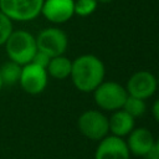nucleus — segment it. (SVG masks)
Here are the masks:
<instances>
[{
  "label": "nucleus",
  "mask_w": 159,
  "mask_h": 159,
  "mask_svg": "<svg viewBox=\"0 0 159 159\" xmlns=\"http://www.w3.org/2000/svg\"><path fill=\"white\" fill-rule=\"evenodd\" d=\"M125 89L129 96L145 101L154 96L158 89L157 77L149 71H138L129 77L125 84Z\"/></svg>",
  "instance_id": "6e6552de"
},
{
  "label": "nucleus",
  "mask_w": 159,
  "mask_h": 159,
  "mask_svg": "<svg viewBox=\"0 0 159 159\" xmlns=\"http://www.w3.org/2000/svg\"><path fill=\"white\" fill-rule=\"evenodd\" d=\"M113 0H97V2L98 4H109V2H112Z\"/></svg>",
  "instance_id": "412c9836"
},
{
  "label": "nucleus",
  "mask_w": 159,
  "mask_h": 159,
  "mask_svg": "<svg viewBox=\"0 0 159 159\" xmlns=\"http://www.w3.org/2000/svg\"><path fill=\"white\" fill-rule=\"evenodd\" d=\"M98 7L97 0H75V15L87 17Z\"/></svg>",
  "instance_id": "dca6fc26"
},
{
  "label": "nucleus",
  "mask_w": 159,
  "mask_h": 159,
  "mask_svg": "<svg viewBox=\"0 0 159 159\" xmlns=\"http://www.w3.org/2000/svg\"><path fill=\"white\" fill-rule=\"evenodd\" d=\"M37 50L45 52L51 58L65 55L68 47V37L63 30L56 26L42 29L36 36Z\"/></svg>",
  "instance_id": "423d86ee"
},
{
  "label": "nucleus",
  "mask_w": 159,
  "mask_h": 159,
  "mask_svg": "<svg viewBox=\"0 0 159 159\" xmlns=\"http://www.w3.org/2000/svg\"><path fill=\"white\" fill-rule=\"evenodd\" d=\"M41 15L51 24H65L75 15V0H43Z\"/></svg>",
  "instance_id": "1a4fd4ad"
},
{
  "label": "nucleus",
  "mask_w": 159,
  "mask_h": 159,
  "mask_svg": "<svg viewBox=\"0 0 159 159\" xmlns=\"http://www.w3.org/2000/svg\"><path fill=\"white\" fill-rule=\"evenodd\" d=\"M21 67L20 65L12 62V61H6L0 66V75L4 86H14L19 83L20 75H21Z\"/></svg>",
  "instance_id": "4468645a"
},
{
  "label": "nucleus",
  "mask_w": 159,
  "mask_h": 159,
  "mask_svg": "<svg viewBox=\"0 0 159 159\" xmlns=\"http://www.w3.org/2000/svg\"><path fill=\"white\" fill-rule=\"evenodd\" d=\"M155 148L158 149V152H159V137L155 139Z\"/></svg>",
  "instance_id": "4be33fe9"
},
{
  "label": "nucleus",
  "mask_w": 159,
  "mask_h": 159,
  "mask_svg": "<svg viewBox=\"0 0 159 159\" xmlns=\"http://www.w3.org/2000/svg\"><path fill=\"white\" fill-rule=\"evenodd\" d=\"M43 0H0V11L12 22H29L41 15Z\"/></svg>",
  "instance_id": "20e7f679"
},
{
  "label": "nucleus",
  "mask_w": 159,
  "mask_h": 159,
  "mask_svg": "<svg viewBox=\"0 0 159 159\" xmlns=\"http://www.w3.org/2000/svg\"><path fill=\"white\" fill-rule=\"evenodd\" d=\"M80 133L87 139L99 142L109 134L108 117L97 109L84 111L77 120Z\"/></svg>",
  "instance_id": "39448f33"
},
{
  "label": "nucleus",
  "mask_w": 159,
  "mask_h": 159,
  "mask_svg": "<svg viewBox=\"0 0 159 159\" xmlns=\"http://www.w3.org/2000/svg\"><path fill=\"white\" fill-rule=\"evenodd\" d=\"M104 63L99 57L94 55H81L72 61L70 77L73 86L80 92L92 93L104 81Z\"/></svg>",
  "instance_id": "f257e3e1"
},
{
  "label": "nucleus",
  "mask_w": 159,
  "mask_h": 159,
  "mask_svg": "<svg viewBox=\"0 0 159 159\" xmlns=\"http://www.w3.org/2000/svg\"><path fill=\"white\" fill-rule=\"evenodd\" d=\"M50 60H51V57H50L48 55H46L45 52H42V51H39V50H37L31 62H34V63H36V65H39V66H41V67L46 68V67H47V65H48V62H50Z\"/></svg>",
  "instance_id": "a211bd4d"
},
{
  "label": "nucleus",
  "mask_w": 159,
  "mask_h": 159,
  "mask_svg": "<svg viewBox=\"0 0 159 159\" xmlns=\"http://www.w3.org/2000/svg\"><path fill=\"white\" fill-rule=\"evenodd\" d=\"M143 158H144V159H159V152H158V149L155 148V145H154V148H153L149 153H147Z\"/></svg>",
  "instance_id": "aec40b11"
},
{
  "label": "nucleus",
  "mask_w": 159,
  "mask_h": 159,
  "mask_svg": "<svg viewBox=\"0 0 159 159\" xmlns=\"http://www.w3.org/2000/svg\"><path fill=\"white\" fill-rule=\"evenodd\" d=\"M152 114H153V117H154V119L159 123V98L153 103V106H152Z\"/></svg>",
  "instance_id": "6ab92c4d"
},
{
  "label": "nucleus",
  "mask_w": 159,
  "mask_h": 159,
  "mask_svg": "<svg viewBox=\"0 0 159 159\" xmlns=\"http://www.w3.org/2000/svg\"><path fill=\"white\" fill-rule=\"evenodd\" d=\"M14 31V22L0 11V47L5 45L9 36Z\"/></svg>",
  "instance_id": "f3484780"
},
{
  "label": "nucleus",
  "mask_w": 159,
  "mask_h": 159,
  "mask_svg": "<svg viewBox=\"0 0 159 159\" xmlns=\"http://www.w3.org/2000/svg\"><path fill=\"white\" fill-rule=\"evenodd\" d=\"M2 88H4V83H2V80H1V75H0V92H1Z\"/></svg>",
  "instance_id": "5701e85b"
},
{
  "label": "nucleus",
  "mask_w": 159,
  "mask_h": 159,
  "mask_svg": "<svg viewBox=\"0 0 159 159\" xmlns=\"http://www.w3.org/2000/svg\"><path fill=\"white\" fill-rule=\"evenodd\" d=\"M125 143L130 154H133L134 157L143 158L147 153H149L154 148L155 138L148 128L139 127V128H134L127 135Z\"/></svg>",
  "instance_id": "9b49d317"
},
{
  "label": "nucleus",
  "mask_w": 159,
  "mask_h": 159,
  "mask_svg": "<svg viewBox=\"0 0 159 159\" xmlns=\"http://www.w3.org/2000/svg\"><path fill=\"white\" fill-rule=\"evenodd\" d=\"M94 159H130V153L123 138L108 134L98 142Z\"/></svg>",
  "instance_id": "9d476101"
},
{
  "label": "nucleus",
  "mask_w": 159,
  "mask_h": 159,
  "mask_svg": "<svg viewBox=\"0 0 159 159\" xmlns=\"http://www.w3.org/2000/svg\"><path fill=\"white\" fill-rule=\"evenodd\" d=\"M157 82H158V88H159V76L157 77Z\"/></svg>",
  "instance_id": "b1692460"
},
{
  "label": "nucleus",
  "mask_w": 159,
  "mask_h": 159,
  "mask_svg": "<svg viewBox=\"0 0 159 159\" xmlns=\"http://www.w3.org/2000/svg\"><path fill=\"white\" fill-rule=\"evenodd\" d=\"M122 109H124L128 114H130L134 119L135 118H139V117H143L147 112V103L144 99H140V98H137V97H133V96H129L127 97Z\"/></svg>",
  "instance_id": "2eb2a0df"
},
{
  "label": "nucleus",
  "mask_w": 159,
  "mask_h": 159,
  "mask_svg": "<svg viewBox=\"0 0 159 159\" xmlns=\"http://www.w3.org/2000/svg\"><path fill=\"white\" fill-rule=\"evenodd\" d=\"M92 93L97 107L106 112L122 109L128 97L125 87L114 81H103Z\"/></svg>",
  "instance_id": "7ed1b4c3"
},
{
  "label": "nucleus",
  "mask_w": 159,
  "mask_h": 159,
  "mask_svg": "<svg viewBox=\"0 0 159 159\" xmlns=\"http://www.w3.org/2000/svg\"><path fill=\"white\" fill-rule=\"evenodd\" d=\"M48 83V75L46 68L30 62L21 67V75L19 80L20 87L24 89V92L36 96L42 93Z\"/></svg>",
  "instance_id": "0eeeda50"
},
{
  "label": "nucleus",
  "mask_w": 159,
  "mask_h": 159,
  "mask_svg": "<svg viewBox=\"0 0 159 159\" xmlns=\"http://www.w3.org/2000/svg\"><path fill=\"white\" fill-rule=\"evenodd\" d=\"M72 70V61L65 55L52 57L46 67L48 77L55 80H66L70 77Z\"/></svg>",
  "instance_id": "ddd939ff"
},
{
  "label": "nucleus",
  "mask_w": 159,
  "mask_h": 159,
  "mask_svg": "<svg viewBox=\"0 0 159 159\" xmlns=\"http://www.w3.org/2000/svg\"><path fill=\"white\" fill-rule=\"evenodd\" d=\"M108 124L109 133L112 135L124 138L135 128V119L124 109H118L112 112L111 117L108 118Z\"/></svg>",
  "instance_id": "f8f14e48"
},
{
  "label": "nucleus",
  "mask_w": 159,
  "mask_h": 159,
  "mask_svg": "<svg viewBox=\"0 0 159 159\" xmlns=\"http://www.w3.org/2000/svg\"><path fill=\"white\" fill-rule=\"evenodd\" d=\"M4 46L9 60L20 66L30 63L37 51L36 36L21 29L14 30Z\"/></svg>",
  "instance_id": "f03ea898"
}]
</instances>
